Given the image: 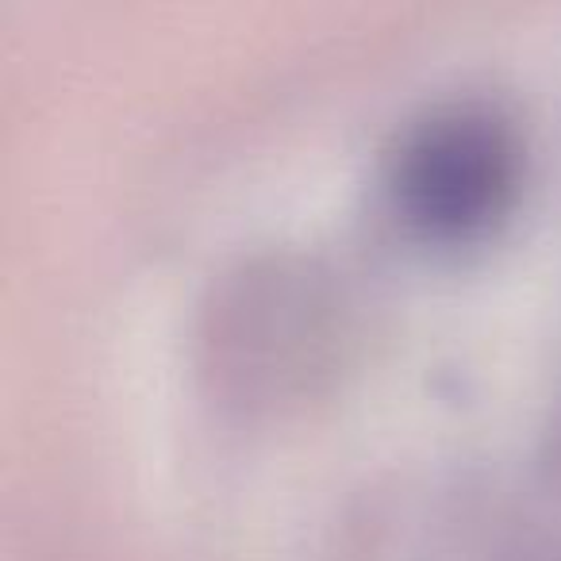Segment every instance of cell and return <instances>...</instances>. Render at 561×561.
<instances>
[{
	"instance_id": "obj_1",
	"label": "cell",
	"mask_w": 561,
	"mask_h": 561,
	"mask_svg": "<svg viewBox=\"0 0 561 561\" xmlns=\"http://www.w3.org/2000/svg\"><path fill=\"white\" fill-rule=\"evenodd\" d=\"M519 185V135L484 108H450L423 119L389 165L400 224L435 247H469L492 234L512 216Z\"/></svg>"
}]
</instances>
